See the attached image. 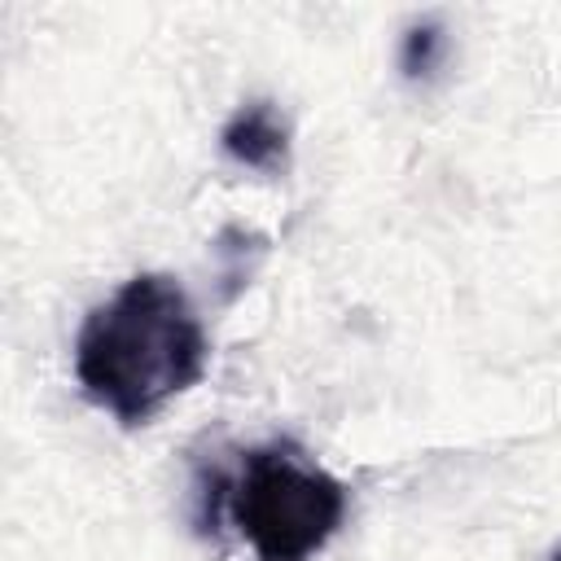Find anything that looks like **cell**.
Instances as JSON below:
<instances>
[{
  "instance_id": "cell-5",
  "label": "cell",
  "mask_w": 561,
  "mask_h": 561,
  "mask_svg": "<svg viewBox=\"0 0 561 561\" xmlns=\"http://www.w3.org/2000/svg\"><path fill=\"white\" fill-rule=\"evenodd\" d=\"M552 561H561V548H557V552H552Z\"/></svg>"
},
{
  "instance_id": "cell-3",
  "label": "cell",
  "mask_w": 561,
  "mask_h": 561,
  "mask_svg": "<svg viewBox=\"0 0 561 561\" xmlns=\"http://www.w3.org/2000/svg\"><path fill=\"white\" fill-rule=\"evenodd\" d=\"M219 149L245 171L259 175H285L289 167V123L276 110V101L254 96L232 110V118L219 127Z\"/></svg>"
},
{
  "instance_id": "cell-4",
  "label": "cell",
  "mask_w": 561,
  "mask_h": 561,
  "mask_svg": "<svg viewBox=\"0 0 561 561\" xmlns=\"http://www.w3.org/2000/svg\"><path fill=\"white\" fill-rule=\"evenodd\" d=\"M447 61V26L443 18H416L399 39V75L408 83H430Z\"/></svg>"
},
{
  "instance_id": "cell-2",
  "label": "cell",
  "mask_w": 561,
  "mask_h": 561,
  "mask_svg": "<svg viewBox=\"0 0 561 561\" xmlns=\"http://www.w3.org/2000/svg\"><path fill=\"white\" fill-rule=\"evenodd\" d=\"M346 504V486L294 443L250 447L228 482V513L259 561H311L342 530Z\"/></svg>"
},
{
  "instance_id": "cell-1",
  "label": "cell",
  "mask_w": 561,
  "mask_h": 561,
  "mask_svg": "<svg viewBox=\"0 0 561 561\" xmlns=\"http://www.w3.org/2000/svg\"><path fill=\"white\" fill-rule=\"evenodd\" d=\"M206 324L167 272H136L101 307H92L75 337V381L88 403L136 430L206 373Z\"/></svg>"
}]
</instances>
